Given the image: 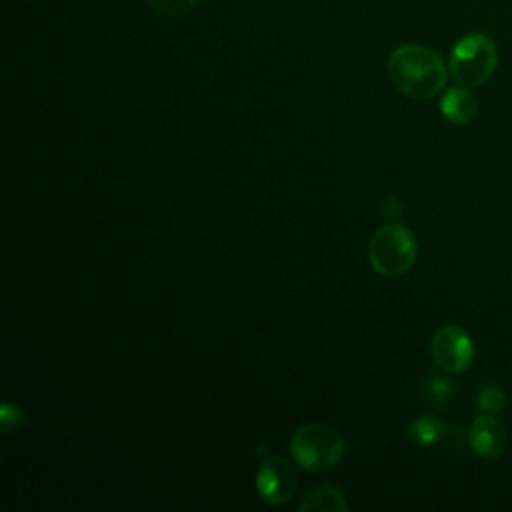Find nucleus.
<instances>
[{"label": "nucleus", "instance_id": "1", "mask_svg": "<svg viewBox=\"0 0 512 512\" xmlns=\"http://www.w3.org/2000/svg\"><path fill=\"white\" fill-rule=\"evenodd\" d=\"M388 74L394 86L414 100H428L440 94L448 78L442 56L420 44L396 48L388 58Z\"/></svg>", "mask_w": 512, "mask_h": 512}, {"label": "nucleus", "instance_id": "2", "mask_svg": "<svg viewBox=\"0 0 512 512\" xmlns=\"http://www.w3.org/2000/svg\"><path fill=\"white\" fill-rule=\"evenodd\" d=\"M292 460L306 472H326L344 456L342 434L326 422H310L300 426L290 442Z\"/></svg>", "mask_w": 512, "mask_h": 512}, {"label": "nucleus", "instance_id": "3", "mask_svg": "<svg viewBox=\"0 0 512 512\" xmlns=\"http://www.w3.org/2000/svg\"><path fill=\"white\" fill-rule=\"evenodd\" d=\"M368 262L380 274L396 278L406 274L418 258V242L410 228L398 222L380 226L368 240Z\"/></svg>", "mask_w": 512, "mask_h": 512}, {"label": "nucleus", "instance_id": "4", "mask_svg": "<svg viewBox=\"0 0 512 512\" xmlns=\"http://www.w3.org/2000/svg\"><path fill=\"white\" fill-rule=\"evenodd\" d=\"M498 64L496 44L480 32L462 36L450 52L448 72L450 76L466 88H476L486 84Z\"/></svg>", "mask_w": 512, "mask_h": 512}, {"label": "nucleus", "instance_id": "5", "mask_svg": "<svg viewBox=\"0 0 512 512\" xmlns=\"http://www.w3.org/2000/svg\"><path fill=\"white\" fill-rule=\"evenodd\" d=\"M430 354L438 368L458 374L470 366L474 358V344L460 326L446 324L434 332L430 340Z\"/></svg>", "mask_w": 512, "mask_h": 512}, {"label": "nucleus", "instance_id": "6", "mask_svg": "<svg viewBox=\"0 0 512 512\" xmlns=\"http://www.w3.org/2000/svg\"><path fill=\"white\" fill-rule=\"evenodd\" d=\"M298 486V476L290 460L282 456H268L256 470V492L262 502L280 506L288 502Z\"/></svg>", "mask_w": 512, "mask_h": 512}, {"label": "nucleus", "instance_id": "7", "mask_svg": "<svg viewBox=\"0 0 512 512\" xmlns=\"http://www.w3.org/2000/svg\"><path fill=\"white\" fill-rule=\"evenodd\" d=\"M470 444L482 458H496L506 446V428L494 414L478 416L470 426Z\"/></svg>", "mask_w": 512, "mask_h": 512}, {"label": "nucleus", "instance_id": "8", "mask_svg": "<svg viewBox=\"0 0 512 512\" xmlns=\"http://www.w3.org/2000/svg\"><path fill=\"white\" fill-rule=\"evenodd\" d=\"M440 112L450 124L464 126L476 118L478 102L466 86H454L444 90L440 98Z\"/></svg>", "mask_w": 512, "mask_h": 512}, {"label": "nucleus", "instance_id": "9", "mask_svg": "<svg viewBox=\"0 0 512 512\" xmlns=\"http://www.w3.org/2000/svg\"><path fill=\"white\" fill-rule=\"evenodd\" d=\"M300 510L302 512H346L348 502H346V496L340 488H336V486H318L302 498Z\"/></svg>", "mask_w": 512, "mask_h": 512}, {"label": "nucleus", "instance_id": "10", "mask_svg": "<svg viewBox=\"0 0 512 512\" xmlns=\"http://www.w3.org/2000/svg\"><path fill=\"white\" fill-rule=\"evenodd\" d=\"M448 432L446 422L434 416H418L408 426V438L418 446H430L440 442Z\"/></svg>", "mask_w": 512, "mask_h": 512}, {"label": "nucleus", "instance_id": "11", "mask_svg": "<svg viewBox=\"0 0 512 512\" xmlns=\"http://www.w3.org/2000/svg\"><path fill=\"white\" fill-rule=\"evenodd\" d=\"M476 406L486 414H498L504 408V392L500 386H484L476 396Z\"/></svg>", "mask_w": 512, "mask_h": 512}, {"label": "nucleus", "instance_id": "12", "mask_svg": "<svg viewBox=\"0 0 512 512\" xmlns=\"http://www.w3.org/2000/svg\"><path fill=\"white\" fill-rule=\"evenodd\" d=\"M152 10L166 18H178L190 12L200 0H148Z\"/></svg>", "mask_w": 512, "mask_h": 512}, {"label": "nucleus", "instance_id": "13", "mask_svg": "<svg viewBox=\"0 0 512 512\" xmlns=\"http://www.w3.org/2000/svg\"><path fill=\"white\" fill-rule=\"evenodd\" d=\"M426 392L434 400L436 406H446L452 398V384L448 380L436 376L426 384Z\"/></svg>", "mask_w": 512, "mask_h": 512}, {"label": "nucleus", "instance_id": "14", "mask_svg": "<svg viewBox=\"0 0 512 512\" xmlns=\"http://www.w3.org/2000/svg\"><path fill=\"white\" fill-rule=\"evenodd\" d=\"M22 412L14 404H4L0 410V424L4 432H12L22 424Z\"/></svg>", "mask_w": 512, "mask_h": 512}]
</instances>
